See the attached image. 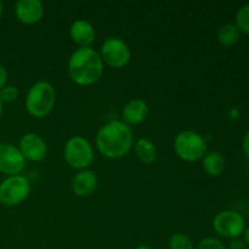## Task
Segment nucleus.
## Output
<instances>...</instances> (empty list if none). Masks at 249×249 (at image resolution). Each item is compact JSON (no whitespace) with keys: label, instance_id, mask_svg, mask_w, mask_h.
Masks as SVG:
<instances>
[{"label":"nucleus","instance_id":"obj_9","mask_svg":"<svg viewBox=\"0 0 249 249\" xmlns=\"http://www.w3.org/2000/svg\"><path fill=\"white\" fill-rule=\"evenodd\" d=\"M26 163L27 160L18 147L12 143H0V173L7 177L21 175L26 168Z\"/></svg>","mask_w":249,"mask_h":249},{"label":"nucleus","instance_id":"obj_11","mask_svg":"<svg viewBox=\"0 0 249 249\" xmlns=\"http://www.w3.org/2000/svg\"><path fill=\"white\" fill-rule=\"evenodd\" d=\"M44 4L40 0H18L15 4V15L21 23L36 24L43 18Z\"/></svg>","mask_w":249,"mask_h":249},{"label":"nucleus","instance_id":"obj_5","mask_svg":"<svg viewBox=\"0 0 249 249\" xmlns=\"http://www.w3.org/2000/svg\"><path fill=\"white\" fill-rule=\"evenodd\" d=\"M63 156L67 164L73 169H89L94 162V148L83 136H73L66 142Z\"/></svg>","mask_w":249,"mask_h":249},{"label":"nucleus","instance_id":"obj_1","mask_svg":"<svg viewBox=\"0 0 249 249\" xmlns=\"http://www.w3.org/2000/svg\"><path fill=\"white\" fill-rule=\"evenodd\" d=\"M134 145V133L123 121H111L102 125L96 135V147L104 157L119 160Z\"/></svg>","mask_w":249,"mask_h":249},{"label":"nucleus","instance_id":"obj_25","mask_svg":"<svg viewBox=\"0 0 249 249\" xmlns=\"http://www.w3.org/2000/svg\"><path fill=\"white\" fill-rule=\"evenodd\" d=\"M243 241H245V243L247 245V247H249V226L246 228L245 232H243Z\"/></svg>","mask_w":249,"mask_h":249},{"label":"nucleus","instance_id":"obj_13","mask_svg":"<svg viewBox=\"0 0 249 249\" xmlns=\"http://www.w3.org/2000/svg\"><path fill=\"white\" fill-rule=\"evenodd\" d=\"M70 36L79 48H88L91 46L96 39V32L94 26L85 19H78L73 22L70 28Z\"/></svg>","mask_w":249,"mask_h":249},{"label":"nucleus","instance_id":"obj_23","mask_svg":"<svg viewBox=\"0 0 249 249\" xmlns=\"http://www.w3.org/2000/svg\"><path fill=\"white\" fill-rule=\"evenodd\" d=\"M7 79H9V74H7L6 68L2 65H0V90L7 85Z\"/></svg>","mask_w":249,"mask_h":249},{"label":"nucleus","instance_id":"obj_20","mask_svg":"<svg viewBox=\"0 0 249 249\" xmlns=\"http://www.w3.org/2000/svg\"><path fill=\"white\" fill-rule=\"evenodd\" d=\"M17 97H18V89L15 85L7 84L0 90V100L2 104H11L16 101Z\"/></svg>","mask_w":249,"mask_h":249},{"label":"nucleus","instance_id":"obj_28","mask_svg":"<svg viewBox=\"0 0 249 249\" xmlns=\"http://www.w3.org/2000/svg\"><path fill=\"white\" fill-rule=\"evenodd\" d=\"M2 111H4V106H2V102H1V100H0V117H1Z\"/></svg>","mask_w":249,"mask_h":249},{"label":"nucleus","instance_id":"obj_19","mask_svg":"<svg viewBox=\"0 0 249 249\" xmlns=\"http://www.w3.org/2000/svg\"><path fill=\"white\" fill-rule=\"evenodd\" d=\"M235 24L238 31L249 36V4L243 5L238 10L235 17Z\"/></svg>","mask_w":249,"mask_h":249},{"label":"nucleus","instance_id":"obj_21","mask_svg":"<svg viewBox=\"0 0 249 249\" xmlns=\"http://www.w3.org/2000/svg\"><path fill=\"white\" fill-rule=\"evenodd\" d=\"M197 249H226V247L219 238L206 237L199 241Z\"/></svg>","mask_w":249,"mask_h":249},{"label":"nucleus","instance_id":"obj_22","mask_svg":"<svg viewBox=\"0 0 249 249\" xmlns=\"http://www.w3.org/2000/svg\"><path fill=\"white\" fill-rule=\"evenodd\" d=\"M228 249H248V247L245 243V241L240 237V238H233V240H231L230 243H229Z\"/></svg>","mask_w":249,"mask_h":249},{"label":"nucleus","instance_id":"obj_24","mask_svg":"<svg viewBox=\"0 0 249 249\" xmlns=\"http://www.w3.org/2000/svg\"><path fill=\"white\" fill-rule=\"evenodd\" d=\"M242 150H243V153H245L246 157H247L249 160V130L247 131V134L245 135V138H243Z\"/></svg>","mask_w":249,"mask_h":249},{"label":"nucleus","instance_id":"obj_18","mask_svg":"<svg viewBox=\"0 0 249 249\" xmlns=\"http://www.w3.org/2000/svg\"><path fill=\"white\" fill-rule=\"evenodd\" d=\"M169 249H194V242L186 233H174L169 238Z\"/></svg>","mask_w":249,"mask_h":249},{"label":"nucleus","instance_id":"obj_27","mask_svg":"<svg viewBox=\"0 0 249 249\" xmlns=\"http://www.w3.org/2000/svg\"><path fill=\"white\" fill-rule=\"evenodd\" d=\"M2 12H4V5H2V2L0 1V18H1L2 16Z\"/></svg>","mask_w":249,"mask_h":249},{"label":"nucleus","instance_id":"obj_7","mask_svg":"<svg viewBox=\"0 0 249 249\" xmlns=\"http://www.w3.org/2000/svg\"><path fill=\"white\" fill-rule=\"evenodd\" d=\"M213 229L220 237L233 240L240 238L246 230V221L242 214L232 209H226L215 215Z\"/></svg>","mask_w":249,"mask_h":249},{"label":"nucleus","instance_id":"obj_16","mask_svg":"<svg viewBox=\"0 0 249 249\" xmlns=\"http://www.w3.org/2000/svg\"><path fill=\"white\" fill-rule=\"evenodd\" d=\"M134 151H135L139 160L145 164H151L157 158V148L150 139H139L134 145Z\"/></svg>","mask_w":249,"mask_h":249},{"label":"nucleus","instance_id":"obj_14","mask_svg":"<svg viewBox=\"0 0 249 249\" xmlns=\"http://www.w3.org/2000/svg\"><path fill=\"white\" fill-rule=\"evenodd\" d=\"M147 116L148 106L147 104L141 99L130 100V101L124 106L123 112H122L123 122L125 124H128L129 126L142 123V122L147 118Z\"/></svg>","mask_w":249,"mask_h":249},{"label":"nucleus","instance_id":"obj_26","mask_svg":"<svg viewBox=\"0 0 249 249\" xmlns=\"http://www.w3.org/2000/svg\"><path fill=\"white\" fill-rule=\"evenodd\" d=\"M135 249H153L152 247H150V246H146V245H141V246H138Z\"/></svg>","mask_w":249,"mask_h":249},{"label":"nucleus","instance_id":"obj_12","mask_svg":"<svg viewBox=\"0 0 249 249\" xmlns=\"http://www.w3.org/2000/svg\"><path fill=\"white\" fill-rule=\"evenodd\" d=\"M97 187V175L91 169H83L75 174L72 181V190L78 197H88Z\"/></svg>","mask_w":249,"mask_h":249},{"label":"nucleus","instance_id":"obj_6","mask_svg":"<svg viewBox=\"0 0 249 249\" xmlns=\"http://www.w3.org/2000/svg\"><path fill=\"white\" fill-rule=\"evenodd\" d=\"M31 194V184L23 175H11L0 184V204L16 207L23 203Z\"/></svg>","mask_w":249,"mask_h":249},{"label":"nucleus","instance_id":"obj_8","mask_svg":"<svg viewBox=\"0 0 249 249\" xmlns=\"http://www.w3.org/2000/svg\"><path fill=\"white\" fill-rule=\"evenodd\" d=\"M99 53L104 63L113 68L124 67L128 65L131 58V51L128 44L121 38H113V36L107 38L102 43Z\"/></svg>","mask_w":249,"mask_h":249},{"label":"nucleus","instance_id":"obj_17","mask_svg":"<svg viewBox=\"0 0 249 249\" xmlns=\"http://www.w3.org/2000/svg\"><path fill=\"white\" fill-rule=\"evenodd\" d=\"M241 32L235 23H225L218 29L216 38L218 41L224 46H233L240 40Z\"/></svg>","mask_w":249,"mask_h":249},{"label":"nucleus","instance_id":"obj_10","mask_svg":"<svg viewBox=\"0 0 249 249\" xmlns=\"http://www.w3.org/2000/svg\"><path fill=\"white\" fill-rule=\"evenodd\" d=\"M18 148L23 157L32 162H41L48 153L45 140L36 133H27L22 136Z\"/></svg>","mask_w":249,"mask_h":249},{"label":"nucleus","instance_id":"obj_15","mask_svg":"<svg viewBox=\"0 0 249 249\" xmlns=\"http://www.w3.org/2000/svg\"><path fill=\"white\" fill-rule=\"evenodd\" d=\"M202 164L207 174L211 177H219L225 170L226 160L221 153L213 151V152L206 153V156L202 158Z\"/></svg>","mask_w":249,"mask_h":249},{"label":"nucleus","instance_id":"obj_4","mask_svg":"<svg viewBox=\"0 0 249 249\" xmlns=\"http://www.w3.org/2000/svg\"><path fill=\"white\" fill-rule=\"evenodd\" d=\"M175 153L185 162H197L206 156L208 143L204 136L194 130L180 131L173 142Z\"/></svg>","mask_w":249,"mask_h":249},{"label":"nucleus","instance_id":"obj_2","mask_svg":"<svg viewBox=\"0 0 249 249\" xmlns=\"http://www.w3.org/2000/svg\"><path fill=\"white\" fill-rule=\"evenodd\" d=\"M67 68L72 82L82 87H88L95 84L101 78L104 73V61L91 46L79 48L71 55Z\"/></svg>","mask_w":249,"mask_h":249},{"label":"nucleus","instance_id":"obj_3","mask_svg":"<svg viewBox=\"0 0 249 249\" xmlns=\"http://www.w3.org/2000/svg\"><path fill=\"white\" fill-rule=\"evenodd\" d=\"M56 104V90L51 83L39 80L29 88L27 92L26 109L31 116L43 118L48 116Z\"/></svg>","mask_w":249,"mask_h":249}]
</instances>
